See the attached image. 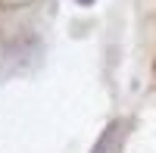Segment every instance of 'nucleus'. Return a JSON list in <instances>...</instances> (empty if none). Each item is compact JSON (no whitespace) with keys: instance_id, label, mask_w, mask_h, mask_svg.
Here are the masks:
<instances>
[{"instance_id":"obj_1","label":"nucleus","mask_w":156,"mask_h":153,"mask_svg":"<svg viewBox=\"0 0 156 153\" xmlns=\"http://www.w3.org/2000/svg\"><path fill=\"white\" fill-rule=\"evenodd\" d=\"M115 134H119V125H109V128L103 131L100 144L94 147V153H109V150H112V141H115Z\"/></svg>"},{"instance_id":"obj_2","label":"nucleus","mask_w":156,"mask_h":153,"mask_svg":"<svg viewBox=\"0 0 156 153\" xmlns=\"http://www.w3.org/2000/svg\"><path fill=\"white\" fill-rule=\"evenodd\" d=\"M78 3H90V0H78Z\"/></svg>"}]
</instances>
